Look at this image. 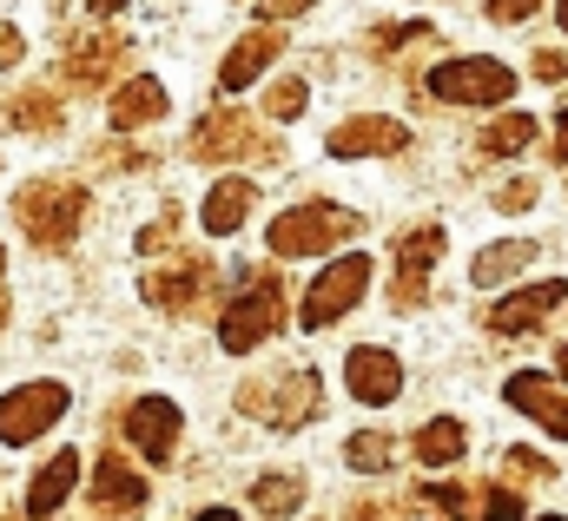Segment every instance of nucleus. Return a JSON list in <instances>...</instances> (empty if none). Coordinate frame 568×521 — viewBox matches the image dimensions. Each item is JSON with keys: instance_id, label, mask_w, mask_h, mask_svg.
<instances>
[{"instance_id": "f257e3e1", "label": "nucleus", "mask_w": 568, "mask_h": 521, "mask_svg": "<svg viewBox=\"0 0 568 521\" xmlns=\"http://www.w3.org/2000/svg\"><path fill=\"white\" fill-rule=\"evenodd\" d=\"M13 225L27 232L33 252H67L87 225V185L73 178H33L13 192Z\"/></svg>"}, {"instance_id": "f03ea898", "label": "nucleus", "mask_w": 568, "mask_h": 521, "mask_svg": "<svg viewBox=\"0 0 568 521\" xmlns=\"http://www.w3.org/2000/svg\"><path fill=\"white\" fill-rule=\"evenodd\" d=\"M357 232H364V218H357V212L311 198V205H291L284 218H272L265 245H272L278 258H317V252H337V245H351Z\"/></svg>"}, {"instance_id": "7ed1b4c3", "label": "nucleus", "mask_w": 568, "mask_h": 521, "mask_svg": "<svg viewBox=\"0 0 568 521\" xmlns=\"http://www.w3.org/2000/svg\"><path fill=\"white\" fill-rule=\"evenodd\" d=\"M278 324H284L278 270H252V277L239 284V297L219 310V344H225L232 357H245V350H258L265 337H278Z\"/></svg>"}, {"instance_id": "20e7f679", "label": "nucleus", "mask_w": 568, "mask_h": 521, "mask_svg": "<svg viewBox=\"0 0 568 521\" xmlns=\"http://www.w3.org/2000/svg\"><path fill=\"white\" fill-rule=\"evenodd\" d=\"M239 409L258 416L265 429H304L324 409V384H317V370H278L265 384H245L239 390Z\"/></svg>"}, {"instance_id": "39448f33", "label": "nucleus", "mask_w": 568, "mask_h": 521, "mask_svg": "<svg viewBox=\"0 0 568 521\" xmlns=\"http://www.w3.org/2000/svg\"><path fill=\"white\" fill-rule=\"evenodd\" d=\"M192 159L199 165H258V159H278V139L258 132L252 113L219 106V113H205L199 132H192Z\"/></svg>"}, {"instance_id": "423d86ee", "label": "nucleus", "mask_w": 568, "mask_h": 521, "mask_svg": "<svg viewBox=\"0 0 568 521\" xmlns=\"http://www.w3.org/2000/svg\"><path fill=\"white\" fill-rule=\"evenodd\" d=\"M429 93L449 106H503L516 93V73L503 60H443L429 67Z\"/></svg>"}, {"instance_id": "0eeeda50", "label": "nucleus", "mask_w": 568, "mask_h": 521, "mask_svg": "<svg viewBox=\"0 0 568 521\" xmlns=\"http://www.w3.org/2000/svg\"><path fill=\"white\" fill-rule=\"evenodd\" d=\"M67 384H20V390L0 396V442L7 449H27V442H40L60 416H67Z\"/></svg>"}, {"instance_id": "6e6552de", "label": "nucleus", "mask_w": 568, "mask_h": 521, "mask_svg": "<svg viewBox=\"0 0 568 521\" xmlns=\"http://www.w3.org/2000/svg\"><path fill=\"white\" fill-rule=\"evenodd\" d=\"M371 290V258L364 252H351V258L324 264V277H311V290H304V304H297V317H304V330H324V324H337L357 297Z\"/></svg>"}, {"instance_id": "1a4fd4ad", "label": "nucleus", "mask_w": 568, "mask_h": 521, "mask_svg": "<svg viewBox=\"0 0 568 521\" xmlns=\"http://www.w3.org/2000/svg\"><path fill=\"white\" fill-rule=\"evenodd\" d=\"M120 436L133 442V456H145L152 469L172 462V449H179V402H165V396H140V402H126Z\"/></svg>"}, {"instance_id": "9d476101", "label": "nucleus", "mask_w": 568, "mask_h": 521, "mask_svg": "<svg viewBox=\"0 0 568 521\" xmlns=\"http://www.w3.org/2000/svg\"><path fill=\"white\" fill-rule=\"evenodd\" d=\"M212 277H219V270L205 258H172L145 277V304H159V310H172V317H192V310L212 297Z\"/></svg>"}, {"instance_id": "9b49d317", "label": "nucleus", "mask_w": 568, "mask_h": 521, "mask_svg": "<svg viewBox=\"0 0 568 521\" xmlns=\"http://www.w3.org/2000/svg\"><path fill=\"white\" fill-rule=\"evenodd\" d=\"M87 502H93V515L100 521H126L145 509V476L126 462V456H100L93 462V489H87Z\"/></svg>"}, {"instance_id": "f8f14e48", "label": "nucleus", "mask_w": 568, "mask_h": 521, "mask_svg": "<svg viewBox=\"0 0 568 521\" xmlns=\"http://www.w3.org/2000/svg\"><path fill=\"white\" fill-rule=\"evenodd\" d=\"M443 258V225H417V232H404L397 238V310H410V304H424L429 290V270Z\"/></svg>"}, {"instance_id": "ddd939ff", "label": "nucleus", "mask_w": 568, "mask_h": 521, "mask_svg": "<svg viewBox=\"0 0 568 521\" xmlns=\"http://www.w3.org/2000/svg\"><path fill=\"white\" fill-rule=\"evenodd\" d=\"M126 60H133V47H126L120 33H87V40H73V47H67V86L100 93Z\"/></svg>"}, {"instance_id": "4468645a", "label": "nucleus", "mask_w": 568, "mask_h": 521, "mask_svg": "<svg viewBox=\"0 0 568 521\" xmlns=\"http://www.w3.org/2000/svg\"><path fill=\"white\" fill-rule=\"evenodd\" d=\"M410 145L404 120H384V113H364V120H344L331 132V159H390Z\"/></svg>"}, {"instance_id": "2eb2a0df", "label": "nucleus", "mask_w": 568, "mask_h": 521, "mask_svg": "<svg viewBox=\"0 0 568 521\" xmlns=\"http://www.w3.org/2000/svg\"><path fill=\"white\" fill-rule=\"evenodd\" d=\"M562 297H568L562 277H542V284H529V290L503 297V304L489 310V330H496V337H529V330H536V324H542V317L562 304Z\"/></svg>"}, {"instance_id": "dca6fc26", "label": "nucleus", "mask_w": 568, "mask_h": 521, "mask_svg": "<svg viewBox=\"0 0 568 521\" xmlns=\"http://www.w3.org/2000/svg\"><path fill=\"white\" fill-rule=\"evenodd\" d=\"M284 53V27L278 20H265V27H252L232 53H225V67H219V93H239V86H252L272 60Z\"/></svg>"}, {"instance_id": "f3484780", "label": "nucleus", "mask_w": 568, "mask_h": 521, "mask_svg": "<svg viewBox=\"0 0 568 521\" xmlns=\"http://www.w3.org/2000/svg\"><path fill=\"white\" fill-rule=\"evenodd\" d=\"M344 377H351V396H357V402H397V390H404V364H397L390 350H377V344L351 350Z\"/></svg>"}, {"instance_id": "a211bd4d", "label": "nucleus", "mask_w": 568, "mask_h": 521, "mask_svg": "<svg viewBox=\"0 0 568 521\" xmlns=\"http://www.w3.org/2000/svg\"><path fill=\"white\" fill-rule=\"evenodd\" d=\"M503 396H509L523 416H536L549 436H562V442H568V396L549 390V377H536V370H516V377L503 384Z\"/></svg>"}, {"instance_id": "6ab92c4d", "label": "nucleus", "mask_w": 568, "mask_h": 521, "mask_svg": "<svg viewBox=\"0 0 568 521\" xmlns=\"http://www.w3.org/2000/svg\"><path fill=\"white\" fill-rule=\"evenodd\" d=\"M106 120H113L120 132H140V126H152V120H165V86H159L152 73L126 80V86L106 100Z\"/></svg>"}, {"instance_id": "aec40b11", "label": "nucleus", "mask_w": 568, "mask_h": 521, "mask_svg": "<svg viewBox=\"0 0 568 521\" xmlns=\"http://www.w3.org/2000/svg\"><path fill=\"white\" fill-rule=\"evenodd\" d=\"M252 192H258V185L239 178V172L219 178V185L205 192V232H212V238H232V232L245 225V212H252Z\"/></svg>"}, {"instance_id": "412c9836", "label": "nucleus", "mask_w": 568, "mask_h": 521, "mask_svg": "<svg viewBox=\"0 0 568 521\" xmlns=\"http://www.w3.org/2000/svg\"><path fill=\"white\" fill-rule=\"evenodd\" d=\"M73 482H80V456H73V449H60V456L33 476V489H27V515L47 521L60 502H67V496H73Z\"/></svg>"}, {"instance_id": "4be33fe9", "label": "nucleus", "mask_w": 568, "mask_h": 521, "mask_svg": "<svg viewBox=\"0 0 568 521\" xmlns=\"http://www.w3.org/2000/svg\"><path fill=\"white\" fill-rule=\"evenodd\" d=\"M0 120H7L13 132H60L67 113H60V100H53L47 86H27V93H13V100L0 106Z\"/></svg>"}, {"instance_id": "5701e85b", "label": "nucleus", "mask_w": 568, "mask_h": 521, "mask_svg": "<svg viewBox=\"0 0 568 521\" xmlns=\"http://www.w3.org/2000/svg\"><path fill=\"white\" fill-rule=\"evenodd\" d=\"M463 449H469V436H463V422H456V416H436V422L417 429V462H424V469H449Z\"/></svg>"}, {"instance_id": "b1692460", "label": "nucleus", "mask_w": 568, "mask_h": 521, "mask_svg": "<svg viewBox=\"0 0 568 521\" xmlns=\"http://www.w3.org/2000/svg\"><path fill=\"white\" fill-rule=\"evenodd\" d=\"M523 264H536V245H529V238L489 245V252H476V264H469V284H503V277H516Z\"/></svg>"}, {"instance_id": "393cba45", "label": "nucleus", "mask_w": 568, "mask_h": 521, "mask_svg": "<svg viewBox=\"0 0 568 521\" xmlns=\"http://www.w3.org/2000/svg\"><path fill=\"white\" fill-rule=\"evenodd\" d=\"M523 145H536V120H529V113H509V120L483 126V139H476L483 159H509V152H523Z\"/></svg>"}, {"instance_id": "a878e982", "label": "nucleus", "mask_w": 568, "mask_h": 521, "mask_svg": "<svg viewBox=\"0 0 568 521\" xmlns=\"http://www.w3.org/2000/svg\"><path fill=\"white\" fill-rule=\"evenodd\" d=\"M344 462H351V469H364V476H377V469H390V462H397V436L364 429V436H351V442H344Z\"/></svg>"}, {"instance_id": "bb28decb", "label": "nucleus", "mask_w": 568, "mask_h": 521, "mask_svg": "<svg viewBox=\"0 0 568 521\" xmlns=\"http://www.w3.org/2000/svg\"><path fill=\"white\" fill-rule=\"evenodd\" d=\"M297 502H304V489L291 476H258L252 482V509L258 515H297Z\"/></svg>"}, {"instance_id": "cd10ccee", "label": "nucleus", "mask_w": 568, "mask_h": 521, "mask_svg": "<svg viewBox=\"0 0 568 521\" xmlns=\"http://www.w3.org/2000/svg\"><path fill=\"white\" fill-rule=\"evenodd\" d=\"M503 476H509V482H549L556 469H549L542 456H529V449H509V456H503Z\"/></svg>"}, {"instance_id": "c85d7f7f", "label": "nucleus", "mask_w": 568, "mask_h": 521, "mask_svg": "<svg viewBox=\"0 0 568 521\" xmlns=\"http://www.w3.org/2000/svg\"><path fill=\"white\" fill-rule=\"evenodd\" d=\"M265 113H272V120H297V113H304V80H278V86L265 93Z\"/></svg>"}, {"instance_id": "c756f323", "label": "nucleus", "mask_w": 568, "mask_h": 521, "mask_svg": "<svg viewBox=\"0 0 568 521\" xmlns=\"http://www.w3.org/2000/svg\"><path fill=\"white\" fill-rule=\"evenodd\" d=\"M152 159H159L152 145H100V152H93L100 172H113V165H152Z\"/></svg>"}, {"instance_id": "7c9ffc66", "label": "nucleus", "mask_w": 568, "mask_h": 521, "mask_svg": "<svg viewBox=\"0 0 568 521\" xmlns=\"http://www.w3.org/2000/svg\"><path fill=\"white\" fill-rule=\"evenodd\" d=\"M424 502H436L443 515H463V509H469V489H463V482H429Z\"/></svg>"}, {"instance_id": "2f4dec72", "label": "nucleus", "mask_w": 568, "mask_h": 521, "mask_svg": "<svg viewBox=\"0 0 568 521\" xmlns=\"http://www.w3.org/2000/svg\"><path fill=\"white\" fill-rule=\"evenodd\" d=\"M483 521H523V502H516V489H496V496L483 502Z\"/></svg>"}, {"instance_id": "473e14b6", "label": "nucleus", "mask_w": 568, "mask_h": 521, "mask_svg": "<svg viewBox=\"0 0 568 521\" xmlns=\"http://www.w3.org/2000/svg\"><path fill=\"white\" fill-rule=\"evenodd\" d=\"M311 7H317V0H258V13H265V20H297V13H311Z\"/></svg>"}, {"instance_id": "72a5a7b5", "label": "nucleus", "mask_w": 568, "mask_h": 521, "mask_svg": "<svg viewBox=\"0 0 568 521\" xmlns=\"http://www.w3.org/2000/svg\"><path fill=\"white\" fill-rule=\"evenodd\" d=\"M529 198H536V178H516V185H503V192H496V205H503V212H523Z\"/></svg>"}, {"instance_id": "f704fd0d", "label": "nucleus", "mask_w": 568, "mask_h": 521, "mask_svg": "<svg viewBox=\"0 0 568 521\" xmlns=\"http://www.w3.org/2000/svg\"><path fill=\"white\" fill-rule=\"evenodd\" d=\"M529 13H536V0H489V20H503V27H516Z\"/></svg>"}, {"instance_id": "c9c22d12", "label": "nucleus", "mask_w": 568, "mask_h": 521, "mask_svg": "<svg viewBox=\"0 0 568 521\" xmlns=\"http://www.w3.org/2000/svg\"><path fill=\"white\" fill-rule=\"evenodd\" d=\"M20 53H27L20 27H7V20H0V67H20Z\"/></svg>"}, {"instance_id": "e433bc0d", "label": "nucleus", "mask_w": 568, "mask_h": 521, "mask_svg": "<svg viewBox=\"0 0 568 521\" xmlns=\"http://www.w3.org/2000/svg\"><path fill=\"white\" fill-rule=\"evenodd\" d=\"M562 73H568V53H536V80H542V86H556Z\"/></svg>"}, {"instance_id": "4c0bfd02", "label": "nucleus", "mask_w": 568, "mask_h": 521, "mask_svg": "<svg viewBox=\"0 0 568 521\" xmlns=\"http://www.w3.org/2000/svg\"><path fill=\"white\" fill-rule=\"evenodd\" d=\"M556 165H568V113H562V126H556Z\"/></svg>"}, {"instance_id": "58836bf2", "label": "nucleus", "mask_w": 568, "mask_h": 521, "mask_svg": "<svg viewBox=\"0 0 568 521\" xmlns=\"http://www.w3.org/2000/svg\"><path fill=\"white\" fill-rule=\"evenodd\" d=\"M120 7H126V0H93V13H120Z\"/></svg>"}, {"instance_id": "ea45409f", "label": "nucleus", "mask_w": 568, "mask_h": 521, "mask_svg": "<svg viewBox=\"0 0 568 521\" xmlns=\"http://www.w3.org/2000/svg\"><path fill=\"white\" fill-rule=\"evenodd\" d=\"M199 521H239V515H232V509H205Z\"/></svg>"}, {"instance_id": "a19ab883", "label": "nucleus", "mask_w": 568, "mask_h": 521, "mask_svg": "<svg viewBox=\"0 0 568 521\" xmlns=\"http://www.w3.org/2000/svg\"><path fill=\"white\" fill-rule=\"evenodd\" d=\"M556 370H562V384H568V344H562V357H556Z\"/></svg>"}, {"instance_id": "79ce46f5", "label": "nucleus", "mask_w": 568, "mask_h": 521, "mask_svg": "<svg viewBox=\"0 0 568 521\" xmlns=\"http://www.w3.org/2000/svg\"><path fill=\"white\" fill-rule=\"evenodd\" d=\"M556 20H562V33H568V0H562V7H556Z\"/></svg>"}, {"instance_id": "37998d69", "label": "nucleus", "mask_w": 568, "mask_h": 521, "mask_svg": "<svg viewBox=\"0 0 568 521\" xmlns=\"http://www.w3.org/2000/svg\"><path fill=\"white\" fill-rule=\"evenodd\" d=\"M351 521H377V515H371V509H357V515H351Z\"/></svg>"}, {"instance_id": "c03bdc74", "label": "nucleus", "mask_w": 568, "mask_h": 521, "mask_svg": "<svg viewBox=\"0 0 568 521\" xmlns=\"http://www.w3.org/2000/svg\"><path fill=\"white\" fill-rule=\"evenodd\" d=\"M0 277H7V252H0Z\"/></svg>"}, {"instance_id": "a18cd8bd", "label": "nucleus", "mask_w": 568, "mask_h": 521, "mask_svg": "<svg viewBox=\"0 0 568 521\" xmlns=\"http://www.w3.org/2000/svg\"><path fill=\"white\" fill-rule=\"evenodd\" d=\"M0 324H7V304H0Z\"/></svg>"}, {"instance_id": "49530a36", "label": "nucleus", "mask_w": 568, "mask_h": 521, "mask_svg": "<svg viewBox=\"0 0 568 521\" xmlns=\"http://www.w3.org/2000/svg\"><path fill=\"white\" fill-rule=\"evenodd\" d=\"M542 521H562V515H542Z\"/></svg>"}]
</instances>
